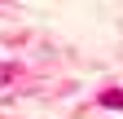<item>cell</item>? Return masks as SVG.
Returning <instances> with one entry per match:
<instances>
[]
</instances>
